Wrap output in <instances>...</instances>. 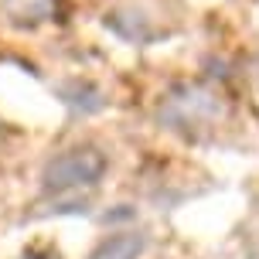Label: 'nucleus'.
<instances>
[{
	"instance_id": "obj_1",
	"label": "nucleus",
	"mask_w": 259,
	"mask_h": 259,
	"mask_svg": "<svg viewBox=\"0 0 259 259\" xmlns=\"http://www.w3.org/2000/svg\"><path fill=\"white\" fill-rule=\"evenodd\" d=\"M106 154L99 147H72L55 154L41 167V188L48 194H68L82 188H96L106 174Z\"/></svg>"
},
{
	"instance_id": "obj_2",
	"label": "nucleus",
	"mask_w": 259,
	"mask_h": 259,
	"mask_svg": "<svg viewBox=\"0 0 259 259\" xmlns=\"http://www.w3.org/2000/svg\"><path fill=\"white\" fill-rule=\"evenodd\" d=\"M143 252H147V235L143 232H116L92 249L89 259H140Z\"/></svg>"
},
{
	"instance_id": "obj_3",
	"label": "nucleus",
	"mask_w": 259,
	"mask_h": 259,
	"mask_svg": "<svg viewBox=\"0 0 259 259\" xmlns=\"http://www.w3.org/2000/svg\"><path fill=\"white\" fill-rule=\"evenodd\" d=\"M4 4H14V0H4ZM52 11V0H21V7H14L11 17H31V21H41V17H48Z\"/></svg>"
},
{
	"instance_id": "obj_4",
	"label": "nucleus",
	"mask_w": 259,
	"mask_h": 259,
	"mask_svg": "<svg viewBox=\"0 0 259 259\" xmlns=\"http://www.w3.org/2000/svg\"><path fill=\"white\" fill-rule=\"evenodd\" d=\"M24 259H58L55 252H41V249H34V252H27Z\"/></svg>"
}]
</instances>
